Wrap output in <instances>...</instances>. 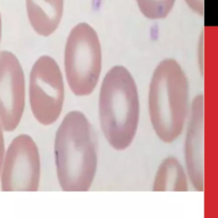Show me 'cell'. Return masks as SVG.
Listing matches in <instances>:
<instances>
[{
	"mask_svg": "<svg viewBox=\"0 0 218 218\" xmlns=\"http://www.w3.org/2000/svg\"><path fill=\"white\" fill-rule=\"evenodd\" d=\"M188 6L199 16L204 15V0H185Z\"/></svg>",
	"mask_w": 218,
	"mask_h": 218,
	"instance_id": "7c38bea8",
	"label": "cell"
},
{
	"mask_svg": "<svg viewBox=\"0 0 218 218\" xmlns=\"http://www.w3.org/2000/svg\"><path fill=\"white\" fill-rule=\"evenodd\" d=\"M188 189V181L182 164L174 157L165 158L156 173L153 190L186 192Z\"/></svg>",
	"mask_w": 218,
	"mask_h": 218,
	"instance_id": "30bf717a",
	"label": "cell"
},
{
	"mask_svg": "<svg viewBox=\"0 0 218 218\" xmlns=\"http://www.w3.org/2000/svg\"><path fill=\"white\" fill-rule=\"evenodd\" d=\"M26 103V81L22 64L9 50L0 51V122L6 132L21 123Z\"/></svg>",
	"mask_w": 218,
	"mask_h": 218,
	"instance_id": "52a82bcc",
	"label": "cell"
},
{
	"mask_svg": "<svg viewBox=\"0 0 218 218\" xmlns=\"http://www.w3.org/2000/svg\"><path fill=\"white\" fill-rule=\"evenodd\" d=\"M188 105V81L179 63L164 59L155 68L148 93L150 119L156 135L166 143L183 130Z\"/></svg>",
	"mask_w": 218,
	"mask_h": 218,
	"instance_id": "3957f363",
	"label": "cell"
},
{
	"mask_svg": "<svg viewBox=\"0 0 218 218\" xmlns=\"http://www.w3.org/2000/svg\"><path fill=\"white\" fill-rule=\"evenodd\" d=\"M64 64L69 87L78 96L89 95L102 70V46L98 35L85 22L71 30L65 47Z\"/></svg>",
	"mask_w": 218,
	"mask_h": 218,
	"instance_id": "277c9868",
	"label": "cell"
},
{
	"mask_svg": "<svg viewBox=\"0 0 218 218\" xmlns=\"http://www.w3.org/2000/svg\"><path fill=\"white\" fill-rule=\"evenodd\" d=\"M5 130L3 128V125L0 122V170H1V165L4 159L5 153Z\"/></svg>",
	"mask_w": 218,
	"mask_h": 218,
	"instance_id": "4fadbf2b",
	"label": "cell"
},
{
	"mask_svg": "<svg viewBox=\"0 0 218 218\" xmlns=\"http://www.w3.org/2000/svg\"><path fill=\"white\" fill-rule=\"evenodd\" d=\"M57 177L66 192H86L96 172L97 156L93 130L85 115L68 112L56 131L55 140Z\"/></svg>",
	"mask_w": 218,
	"mask_h": 218,
	"instance_id": "6da1fadb",
	"label": "cell"
},
{
	"mask_svg": "<svg viewBox=\"0 0 218 218\" xmlns=\"http://www.w3.org/2000/svg\"><path fill=\"white\" fill-rule=\"evenodd\" d=\"M64 0H26L27 18L37 34L48 37L57 29L63 15Z\"/></svg>",
	"mask_w": 218,
	"mask_h": 218,
	"instance_id": "9c48e42d",
	"label": "cell"
},
{
	"mask_svg": "<svg viewBox=\"0 0 218 218\" xmlns=\"http://www.w3.org/2000/svg\"><path fill=\"white\" fill-rule=\"evenodd\" d=\"M139 112L137 87L130 73L123 66L112 67L101 87L99 116L104 137L112 148L124 150L131 144Z\"/></svg>",
	"mask_w": 218,
	"mask_h": 218,
	"instance_id": "7a4b0ae2",
	"label": "cell"
},
{
	"mask_svg": "<svg viewBox=\"0 0 218 218\" xmlns=\"http://www.w3.org/2000/svg\"><path fill=\"white\" fill-rule=\"evenodd\" d=\"M205 101L199 95L193 99L185 142L186 165L193 188L202 192L205 187Z\"/></svg>",
	"mask_w": 218,
	"mask_h": 218,
	"instance_id": "ba28073f",
	"label": "cell"
},
{
	"mask_svg": "<svg viewBox=\"0 0 218 218\" xmlns=\"http://www.w3.org/2000/svg\"><path fill=\"white\" fill-rule=\"evenodd\" d=\"M31 111L44 126L60 117L64 102V83L60 67L49 56H42L31 69L28 84Z\"/></svg>",
	"mask_w": 218,
	"mask_h": 218,
	"instance_id": "5b68a950",
	"label": "cell"
},
{
	"mask_svg": "<svg viewBox=\"0 0 218 218\" xmlns=\"http://www.w3.org/2000/svg\"><path fill=\"white\" fill-rule=\"evenodd\" d=\"M41 163L39 148L26 134L16 137L5 149L0 170V188L4 192L39 190Z\"/></svg>",
	"mask_w": 218,
	"mask_h": 218,
	"instance_id": "8992f818",
	"label": "cell"
},
{
	"mask_svg": "<svg viewBox=\"0 0 218 218\" xmlns=\"http://www.w3.org/2000/svg\"><path fill=\"white\" fill-rule=\"evenodd\" d=\"M175 0H137L143 16L151 20L164 19L170 14Z\"/></svg>",
	"mask_w": 218,
	"mask_h": 218,
	"instance_id": "8fae6325",
	"label": "cell"
},
{
	"mask_svg": "<svg viewBox=\"0 0 218 218\" xmlns=\"http://www.w3.org/2000/svg\"><path fill=\"white\" fill-rule=\"evenodd\" d=\"M2 33H3V25H2V16H1V12H0V43L2 40Z\"/></svg>",
	"mask_w": 218,
	"mask_h": 218,
	"instance_id": "5bb4252c",
	"label": "cell"
}]
</instances>
